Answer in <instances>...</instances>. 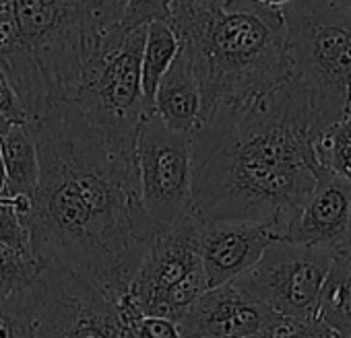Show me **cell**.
<instances>
[{"mask_svg":"<svg viewBox=\"0 0 351 338\" xmlns=\"http://www.w3.org/2000/svg\"><path fill=\"white\" fill-rule=\"evenodd\" d=\"M29 126L40 157L25 217L32 254L118 301L157 233L143 207L134 146L114 142L71 101L52 103Z\"/></svg>","mask_w":351,"mask_h":338,"instance_id":"cell-1","label":"cell"},{"mask_svg":"<svg viewBox=\"0 0 351 338\" xmlns=\"http://www.w3.org/2000/svg\"><path fill=\"white\" fill-rule=\"evenodd\" d=\"M308 93L291 75L242 105H217L191 134L193 207L205 221L269 225L279 239L314 192Z\"/></svg>","mask_w":351,"mask_h":338,"instance_id":"cell-2","label":"cell"},{"mask_svg":"<svg viewBox=\"0 0 351 338\" xmlns=\"http://www.w3.org/2000/svg\"><path fill=\"white\" fill-rule=\"evenodd\" d=\"M201 87V120L250 103L291 77L281 7L258 0H178L167 19Z\"/></svg>","mask_w":351,"mask_h":338,"instance_id":"cell-3","label":"cell"},{"mask_svg":"<svg viewBox=\"0 0 351 338\" xmlns=\"http://www.w3.org/2000/svg\"><path fill=\"white\" fill-rule=\"evenodd\" d=\"M291 75L308 93L312 136L351 114V9L330 0L281 7Z\"/></svg>","mask_w":351,"mask_h":338,"instance_id":"cell-4","label":"cell"},{"mask_svg":"<svg viewBox=\"0 0 351 338\" xmlns=\"http://www.w3.org/2000/svg\"><path fill=\"white\" fill-rule=\"evenodd\" d=\"M19 31L44 81L48 103L69 101L79 75L120 23V0H13Z\"/></svg>","mask_w":351,"mask_h":338,"instance_id":"cell-5","label":"cell"},{"mask_svg":"<svg viewBox=\"0 0 351 338\" xmlns=\"http://www.w3.org/2000/svg\"><path fill=\"white\" fill-rule=\"evenodd\" d=\"M147 25L124 29L116 25L83 66L71 95L95 126L114 142L134 146V134L145 114L141 87V54Z\"/></svg>","mask_w":351,"mask_h":338,"instance_id":"cell-6","label":"cell"},{"mask_svg":"<svg viewBox=\"0 0 351 338\" xmlns=\"http://www.w3.org/2000/svg\"><path fill=\"white\" fill-rule=\"evenodd\" d=\"M11 307L29 336H124L118 301L87 278L69 270L44 268L13 297Z\"/></svg>","mask_w":351,"mask_h":338,"instance_id":"cell-7","label":"cell"},{"mask_svg":"<svg viewBox=\"0 0 351 338\" xmlns=\"http://www.w3.org/2000/svg\"><path fill=\"white\" fill-rule=\"evenodd\" d=\"M134 167L143 207L161 231L193 207V144L155 114H143L134 134Z\"/></svg>","mask_w":351,"mask_h":338,"instance_id":"cell-8","label":"cell"},{"mask_svg":"<svg viewBox=\"0 0 351 338\" xmlns=\"http://www.w3.org/2000/svg\"><path fill=\"white\" fill-rule=\"evenodd\" d=\"M335 256L326 248L275 239L261 260L236 281L277 315L316 317L320 291Z\"/></svg>","mask_w":351,"mask_h":338,"instance_id":"cell-9","label":"cell"},{"mask_svg":"<svg viewBox=\"0 0 351 338\" xmlns=\"http://www.w3.org/2000/svg\"><path fill=\"white\" fill-rule=\"evenodd\" d=\"M205 219L191 207L169 227L155 233L145 258L141 260L126 295L147 315L155 301L180 283L201 276V235ZM205 276V274H203Z\"/></svg>","mask_w":351,"mask_h":338,"instance_id":"cell-10","label":"cell"},{"mask_svg":"<svg viewBox=\"0 0 351 338\" xmlns=\"http://www.w3.org/2000/svg\"><path fill=\"white\" fill-rule=\"evenodd\" d=\"M275 313L236 278L207 289L178 322L180 336L246 338L263 336Z\"/></svg>","mask_w":351,"mask_h":338,"instance_id":"cell-11","label":"cell"},{"mask_svg":"<svg viewBox=\"0 0 351 338\" xmlns=\"http://www.w3.org/2000/svg\"><path fill=\"white\" fill-rule=\"evenodd\" d=\"M275 239L279 237L265 223L205 221L201 235V264L207 289L244 274L261 260Z\"/></svg>","mask_w":351,"mask_h":338,"instance_id":"cell-12","label":"cell"},{"mask_svg":"<svg viewBox=\"0 0 351 338\" xmlns=\"http://www.w3.org/2000/svg\"><path fill=\"white\" fill-rule=\"evenodd\" d=\"M351 182L322 167L312 196L287 227L283 239L289 244L326 248L341 254L349 227Z\"/></svg>","mask_w":351,"mask_h":338,"instance_id":"cell-13","label":"cell"},{"mask_svg":"<svg viewBox=\"0 0 351 338\" xmlns=\"http://www.w3.org/2000/svg\"><path fill=\"white\" fill-rule=\"evenodd\" d=\"M201 87L186 54L180 50L155 89L151 114H155L169 130L191 136L201 124Z\"/></svg>","mask_w":351,"mask_h":338,"instance_id":"cell-14","label":"cell"},{"mask_svg":"<svg viewBox=\"0 0 351 338\" xmlns=\"http://www.w3.org/2000/svg\"><path fill=\"white\" fill-rule=\"evenodd\" d=\"M0 151L5 161L9 196H34L40 180V157L29 122L13 124L5 136H0Z\"/></svg>","mask_w":351,"mask_h":338,"instance_id":"cell-15","label":"cell"},{"mask_svg":"<svg viewBox=\"0 0 351 338\" xmlns=\"http://www.w3.org/2000/svg\"><path fill=\"white\" fill-rule=\"evenodd\" d=\"M178 52H180V40L165 19H155L147 23L145 44L141 54V87H143L145 114H151L155 89Z\"/></svg>","mask_w":351,"mask_h":338,"instance_id":"cell-16","label":"cell"},{"mask_svg":"<svg viewBox=\"0 0 351 338\" xmlns=\"http://www.w3.org/2000/svg\"><path fill=\"white\" fill-rule=\"evenodd\" d=\"M318 317L337 334L351 336V258L337 254L324 278Z\"/></svg>","mask_w":351,"mask_h":338,"instance_id":"cell-17","label":"cell"},{"mask_svg":"<svg viewBox=\"0 0 351 338\" xmlns=\"http://www.w3.org/2000/svg\"><path fill=\"white\" fill-rule=\"evenodd\" d=\"M312 148L320 167L351 182V114L320 130Z\"/></svg>","mask_w":351,"mask_h":338,"instance_id":"cell-18","label":"cell"},{"mask_svg":"<svg viewBox=\"0 0 351 338\" xmlns=\"http://www.w3.org/2000/svg\"><path fill=\"white\" fill-rule=\"evenodd\" d=\"M40 270L42 264L32 252L0 242V305L27 289Z\"/></svg>","mask_w":351,"mask_h":338,"instance_id":"cell-19","label":"cell"},{"mask_svg":"<svg viewBox=\"0 0 351 338\" xmlns=\"http://www.w3.org/2000/svg\"><path fill=\"white\" fill-rule=\"evenodd\" d=\"M178 0H120V27L130 29L155 19H169Z\"/></svg>","mask_w":351,"mask_h":338,"instance_id":"cell-20","label":"cell"},{"mask_svg":"<svg viewBox=\"0 0 351 338\" xmlns=\"http://www.w3.org/2000/svg\"><path fill=\"white\" fill-rule=\"evenodd\" d=\"M0 242L9 244L17 250L32 252L29 231L15 209L13 196H0Z\"/></svg>","mask_w":351,"mask_h":338,"instance_id":"cell-21","label":"cell"},{"mask_svg":"<svg viewBox=\"0 0 351 338\" xmlns=\"http://www.w3.org/2000/svg\"><path fill=\"white\" fill-rule=\"evenodd\" d=\"M0 112H3L13 124H23V122H29V114L27 109L23 107L15 87L11 85L7 73L0 66Z\"/></svg>","mask_w":351,"mask_h":338,"instance_id":"cell-22","label":"cell"},{"mask_svg":"<svg viewBox=\"0 0 351 338\" xmlns=\"http://www.w3.org/2000/svg\"><path fill=\"white\" fill-rule=\"evenodd\" d=\"M134 336L138 338H147V336H155V338H176L180 336V328L173 320L169 317H161V315H143L134 328Z\"/></svg>","mask_w":351,"mask_h":338,"instance_id":"cell-23","label":"cell"},{"mask_svg":"<svg viewBox=\"0 0 351 338\" xmlns=\"http://www.w3.org/2000/svg\"><path fill=\"white\" fill-rule=\"evenodd\" d=\"M0 196H9V188H7V172H5V161H3V151H0Z\"/></svg>","mask_w":351,"mask_h":338,"instance_id":"cell-24","label":"cell"},{"mask_svg":"<svg viewBox=\"0 0 351 338\" xmlns=\"http://www.w3.org/2000/svg\"><path fill=\"white\" fill-rule=\"evenodd\" d=\"M343 256H351V209H349V227H347V237H345V246L341 250Z\"/></svg>","mask_w":351,"mask_h":338,"instance_id":"cell-25","label":"cell"},{"mask_svg":"<svg viewBox=\"0 0 351 338\" xmlns=\"http://www.w3.org/2000/svg\"><path fill=\"white\" fill-rule=\"evenodd\" d=\"M13 126V122L3 114V112H0V136H5L7 132H9V128Z\"/></svg>","mask_w":351,"mask_h":338,"instance_id":"cell-26","label":"cell"},{"mask_svg":"<svg viewBox=\"0 0 351 338\" xmlns=\"http://www.w3.org/2000/svg\"><path fill=\"white\" fill-rule=\"evenodd\" d=\"M258 3H265V5H271V7H283L289 0H258Z\"/></svg>","mask_w":351,"mask_h":338,"instance_id":"cell-27","label":"cell"},{"mask_svg":"<svg viewBox=\"0 0 351 338\" xmlns=\"http://www.w3.org/2000/svg\"><path fill=\"white\" fill-rule=\"evenodd\" d=\"M330 3H335V5H341V7H347V9H351V0H330Z\"/></svg>","mask_w":351,"mask_h":338,"instance_id":"cell-28","label":"cell"},{"mask_svg":"<svg viewBox=\"0 0 351 338\" xmlns=\"http://www.w3.org/2000/svg\"><path fill=\"white\" fill-rule=\"evenodd\" d=\"M349 258H351V256H349Z\"/></svg>","mask_w":351,"mask_h":338,"instance_id":"cell-29","label":"cell"}]
</instances>
